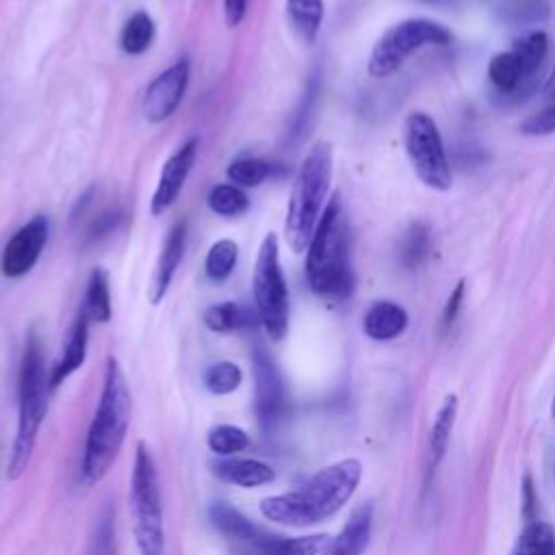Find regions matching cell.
Instances as JSON below:
<instances>
[{
    "instance_id": "6da1fadb",
    "label": "cell",
    "mask_w": 555,
    "mask_h": 555,
    "mask_svg": "<svg viewBox=\"0 0 555 555\" xmlns=\"http://www.w3.org/2000/svg\"><path fill=\"white\" fill-rule=\"evenodd\" d=\"M362 464L356 457L338 460L321 468L301 490L273 494L260 501L267 520L286 527H310L334 516L356 492Z\"/></svg>"
},
{
    "instance_id": "7a4b0ae2",
    "label": "cell",
    "mask_w": 555,
    "mask_h": 555,
    "mask_svg": "<svg viewBox=\"0 0 555 555\" xmlns=\"http://www.w3.org/2000/svg\"><path fill=\"white\" fill-rule=\"evenodd\" d=\"M132 416V395L117 358L108 356L93 418L87 429L80 475L87 486L98 483L115 464Z\"/></svg>"
},
{
    "instance_id": "3957f363",
    "label": "cell",
    "mask_w": 555,
    "mask_h": 555,
    "mask_svg": "<svg viewBox=\"0 0 555 555\" xmlns=\"http://www.w3.org/2000/svg\"><path fill=\"white\" fill-rule=\"evenodd\" d=\"M306 278L314 295L340 301L353 291L349 236L338 193L325 204L306 254Z\"/></svg>"
},
{
    "instance_id": "277c9868",
    "label": "cell",
    "mask_w": 555,
    "mask_h": 555,
    "mask_svg": "<svg viewBox=\"0 0 555 555\" xmlns=\"http://www.w3.org/2000/svg\"><path fill=\"white\" fill-rule=\"evenodd\" d=\"M50 377L46 373L43 345L37 332H30L24 345L17 377V427L7 460V479L17 481L33 457L41 423L48 412Z\"/></svg>"
},
{
    "instance_id": "5b68a950",
    "label": "cell",
    "mask_w": 555,
    "mask_h": 555,
    "mask_svg": "<svg viewBox=\"0 0 555 555\" xmlns=\"http://www.w3.org/2000/svg\"><path fill=\"white\" fill-rule=\"evenodd\" d=\"M332 180V145L317 141L306 154L288 199L284 234L293 251L308 249L314 228L325 210V197Z\"/></svg>"
},
{
    "instance_id": "8992f818",
    "label": "cell",
    "mask_w": 555,
    "mask_h": 555,
    "mask_svg": "<svg viewBox=\"0 0 555 555\" xmlns=\"http://www.w3.org/2000/svg\"><path fill=\"white\" fill-rule=\"evenodd\" d=\"M130 512L132 533L141 555L165 553V516L160 479L154 455L145 440L134 447V466L130 475Z\"/></svg>"
},
{
    "instance_id": "52a82bcc",
    "label": "cell",
    "mask_w": 555,
    "mask_h": 555,
    "mask_svg": "<svg viewBox=\"0 0 555 555\" xmlns=\"http://www.w3.org/2000/svg\"><path fill=\"white\" fill-rule=\"evenodd\" d=\"M254 299L267 336L280 343L288 332V288L280 267L278 236L273 232L262 238L256 256Z\"/></svg>"
},
{
    "instance_id": "ba28073f",
    "label": "cell",
    "mask_w": 555,
    "mask_h": 555,
    "mask_svg": "<svg viewBox=\"0 0 555 555\" xmlns=\"http://www.w3.org/2000/svg\"><path fill=\"white\" fill-rule=\"evenodd\" d=\"M451 33L431 20L412 17L390 26L373 46L369 56V74L375 78H386L395 74L405 59L425 46H447Z\"/></svg>"
},
{
    "instance_id": "9c48e42d",
    "label": "cell",
    "mask_w": 555,
    "mask_h": 555,
    "mask_svg": "<svg viewBox=\"0 0 555 555\" xmlns=\"http://www.w3.org/2000/svg\"><path fill=\"white\" fill-rule=\"evenodd\" d=\"M403 143L421 182L429 189L447 191L451 186V167L436 121L427 113H410L403 128Z\"/></svg>"
},
{
    "instance_id": "30bf717a",
    "label": "cell",
    "mask_w": 555,
    "mask_h": 555,
    "mask_svg": "<svg viewBox=\"0 0 555 555\" xmlns=\"http://www.w3.org/2000/svg\"><path fill=\"white\" fill-rule=\"evenodd\" d=\"M254 410L258 425L264 434L275 431L286 410V392L282 375L271 360V356L262 349H254Z\"/></svg>"
},
{
    "instance_id": "8fae6325",
    "label": "cell",
    "mask_w": 555,
    "mask_h": 555,
    "mask_svg": "<svg viewBox=\"0 0 555 555\" xmlns=\"http://www.w3.org/2000/svg\"><path fill=\"white\" fill-rule=\"evenodd\" d=\"M189 61L178 59L171 67L160 72L143 93V115L152 124H160L176 113L189 85Z\"/></svg>"
},
{
    "instance_id": "7c38bea8",
    "label": "cell",
    "mask_w": 555,
    "mask_h": 555,
    "mask_svg": "<svg viewBox=\"0 0 555 555\" xmlns=\"http://www.w3.org/2000/svg\"><path fill=\"white\" fill-rule=\"evenodd\" d=\"M48 241V219L43 215H35L26 221L4 245L0 269L7 278L26 275L35 262L39 260Z\"/></svg>"
},
{
    "instance_id": "4fadbf2b",
    "label": "cell",
    "mask_w": 555,
    "mask_h": 555,
    "mask_svg": "<svg viewBox=\"0 0 555 555\" xmlns=\"http://www.w3.org/2000/svg\"><path fill=\"white\" fill-rule=\"evenodd\" d=\"M197 147L199 141L197 137H191L189 141H184L163 165L160 176H158V184L154 189L152 202H150V210L154 217L163 215L165 210L171 208V204L178 199L193 165L197 158Z\"/></svg>"
},
{
    "instance_id": "5bb4252c",
    "label": "cell",
    "mask_w": 555,
    "mask_h": 555,
    "mask_svg": "<svg viewBox=\"0 0 555 555\" xmlns=\"http://www.w3.org/2000/svg\"><path fill=\"white\" fill-rule=\"evenodd\" d=\"M184 247H186V221H176L163 243L160 256L156 260L150 286H147V297L150 304H160V299L167 295L169 284L173 280V273L184 256Z\"/></svg>"
},
{
    "instance_id": "9a60e30c",
    "label": "cell",
    "mask_w": 555,
    "mask_h": 555,
    "mask_svg": "<svg viewBox=\"0 0 555 555\" xmlns=\"http://www.w3.org/2000/svg\"><path fill=\"white\" fill-rule=\"evenodd\" d=\"M327 533H314V535H299V538H284L275 533H267L258 527V531L238 546L251 548L260 555H321L330 544Z\"/></svg>"
},
{
    "instance_id": "2e32d148",
    "label": "cell",
    "mask_w": 555,
    "mask_h": 555,
    "mask_svg": "<svg viewBox=\"0 0 555 555\" xmlns=\"http://www.w3.org/2000/svg\"><path fill=\"white\" fill-rule=\"evenodd\" d=\"M87 340H89V317L80 308L78 317L74 319L69 332H67L63 356L59 358V362L54 364V369L50 373V390L59 388L72 373H76L85 364Z\"/></svg>"
},
{
    "instance_id": "e0dca14e",
    "label": "cell",
    "mask_w": 555,
    "mask_h": 555,
    "mask_svg": "<svg viewBox=\"0 0 555 555\" xmlns=\"http://www.w3.org/2000/svg\"><path fill=\"white\" fill-rule=\"evenodd\" d=\"M371 527H373V507L364 503L349 516L340 533L330 540L327 548L321 555H362L371 540Z\"/></svg>"
},
{
    "instance_id": "ac0fdd59",
    "label": "cell",
    "mask_w": 555,
    "mask_h": 555,
    "mask_svg": "<svg viewBox=\"0 0 555 555\" xmlns=\"http://www.w3.org/2000/svg\"><path fill=\"white\" fill-rule=\"evenodd\" d=\"M217 479L225 483H234L238 488H258L273 481L275 470L254 457H228L212 466Z\"/></svg>"
},
{
    "instance_id": "d6986e66",
    "label": "cell",
    "mask_w": 555,
    "mask_h": 555,
    "mask_svg": "<svg viewBox=\"0 0 555 555\" xmlns=\"http://www.w3.org/2000/svg\"><path fill=\"white\" fill-rule=\"evenodd\" d=\"M405 327L408 312L395 301H375L362 319V330L373 340H392Z\"/></svg>"
},
{
    "instance_id": "ffe728a7",
    "label": "cell",
    "mask_w": 555,
    "mask_h": 555,
    "mask_svg": "<svg viewBox=\"0 0 555 555\" xmlns=\"http://www.w3.org/2000/svg\"><path fill=\"white\" fill-rule=\"evenodd\" d=\"M210 525L228 540H234L236 544H245L258 529L241 509L232 507L225 501H215L208 509Z\"/></svg>"
},
{
    "instance_id": "44dd1931",
    "label": "cell",
    "mask_w": 555,
    "mask_h": 555,
    "mask_svg": "<svg viewBox=\"0 0 555 555\" xmlns=\"http://www.w3.org/2000/svg\"><path fill=\"white\" fill-rule=\"evenodd\" d=\"M258 321L260 319H258L256 310H251V308H247L243 304H236V301L215 304V306L206 308V312H204V325L210 332H219V334L243 330V327H251Z\"/></svg>"
},
{
    "instance_id": "7402d4cb",
    "label": "cell",
    "mask_w": 555,
    "mask_h": 555,
    "mask_svg": "<svg viewBox=\"0 0 555 555\" xmlns=\"http://www.w3.org/2000/svg\"><path fill=\"white\" fill-rule=\"evenodd\" d=\"M455 414H457V399L455 397H447L442 408L436 414V421L431 425L429 431V470H436V466L442 462L449 440H451V431L455 425Z\"/></svg>"
},
{
    "instance_id": "603a6c76",
    "label": "cell",
    "mask_w": 555,
    "mask_h": 555,
    "mask_svg": "<svg viewBox=\"0 0 555 555\" xmlns=\"http://www.w3.org/2000/svg\"><path fill=\"white\" fill-rule=\"evenodd\" d=\"M85 314L89 321L95 323H106L111 321L113 308H111V291H108V273L102 267H95L87 280V291H85V304H82Z\"/></svg>"
},
{
    "instance_id": "cb8c5ba5",
    "label": "cell",
    "mask_w": 555,
    "mask_h": 555,
    "mask_svg": "<svg viewBox=\"0 0 555 555\" xmlns=\"http://www.w3.org/2000/svg\"><path fill=\"white\" fill-rule=\"evenodd\" d=\"M509 555H555V529L542 520H529Z\"/></svg>"
},
{
    "instance_id": "d4e9b609",
    "label": "cell",
    "mask_w": 555,
    "mask_h": 555,
    "mask_svg": "<svg viewBox=\"0 0 555 555\" xmlns=\"http://www.w3.org/2000/svg\"><path fill=\"white\" fill-rule=\"evenodd\" d=\"M286 11L299 37L312 43L323 22V0H286Z\"/></svg>"
},
{
    "instance_id": "484cf974",
    "label": "cell",
    "mask_w": 555,
    "mask_h": 555,
    "mask_svg": "<svg viewBox=\"0 0 555 555\" xmlns=\"http://www.w3.org/2000/svg\"><path fill=\"white\" fill-rule=\"evenodd\" d=\"M154 20L145 11H137L130 15V20L124 24L119 43L126 54H143L152 41H154Z\"/></svg>"
},
{
    "instance_id": "4316f807",
    "label": "cell",
    "mask_w": 555,
    "mask_h": 555,
    "mask_svg": "<svg viewBox=\"0 0 555 555\" xmlns=\"http://www.w3.org/2000/svg\"><path fill=\"white\" fill-rule=\"evenodd\" d=\"M488 78L499 91H516L525 82L518 56L512 50L494 54L488 63Z\"/></svg>"
},
{
    "instance_id": "83f0119b",
    "label": "cell",
    "mask_w": 555,
    "mask_h": 555,
    "mask_svg": "<svg viewBox=\"0 0 555 555\" xmlns=\"http://www.w3.org/2000/svg\"><path fill=\"white\" fill-rule=\"evenodd\" d=\"M236 258H238V245L232 238H219L217 243L210 245L206 254V260H204L206 275L212 282L228 280L236 267Z\"/></svg>"
},
{
    "instance_id": "f1b7e54d",
    "label": "cell",
    "mask_w": 555,
    "mask_h": 555,
    "mask_svg": "<svg viewBox=\"0 0 555 555\" xmlns=\"http://www.w3.org/2000/svg\"><path fill=\"white\" fill-rule=\"evenodd\" d=\"M546 50H548V39H546V35H544L542 30H533V33L520 37V39L514 43L512 52H514V54L518 56V61H520L525 80H529V78L538 72V67L542 65V61H544V56H546Z\"/></svg>"
},
{
    "instance_id": "f546056e",
    "label": "cell",
    "mask_w": 555,
    "mask_h": 555,
    "mask_svg": "<svg viewBox=\"0 0 555 555\" xmlns=\"http://www.w3.org/2000/svg\"><path fill=\"white\" fill-rule=\"evenodd\" d=\"M271 171H273L271 163L254 156H243L228 165L225 176L236 186H258L271 176Z\"/></svg>"
},
{
    "instance_id": "4dcf8cb0",
    "label": "cell",
    "mask_w": 555,
    "mask_h": 555,
    "mask_svg": "<svg viewBox=\"0 0 555 555\" xmlns=\"http://www.w3.org/2000/svg\"><path fill=\"white\" fill-rule=\"evenodd\" d=\"M208 208L221 217H238L247 210L249 199L236 184H215L206 197Z\"/></svg>"
},
{
    "instance_id": "1f68e13d",
    "label": "cell",
    "mask_w": 555,
    "mask_h": 555,
    "mask_svg": "<svg viewBox=\"0 0 555 555\" xmlns=\"http://www.w3.org/2000/svg\"><path fill=\"white\" fill-rule=\"evenodd\" d=\"M87 555H117V535H115V507L106 503L93 525Z\"/></svg>"
},
{
    "instance_id": "d6a6232c",
    "label": "cell",
    "mask_w": 555,
    "mask_h": 555,
    "mask_svg": "<svg viewBox=\"0 0 555 555\" xmlns=\"http://www.w3.org/2000/svg\"><path fill=\"white\" fill-rule=\"evenodd\" d=\"M241 382L243 371L230 360L215 362L204 371V386L210 395H230L241 386Z\"/></svg>"
},
{
    "instance_id": "836d02e7",
    "label": "cell",
    "mask_w": 555,
    "mask_h": 555,
    "mask_svg": "<svg viewBox=\"0 0 555 555\" xmlns=\"http://www.w3.org/2000/svg\"><path fill=\"white\" fill-rule=\"evenodd\" d=\"M208 449L217 455H223V457H232L236 455L238 451L247 449L249 444V436L241 429V427H234V425H217L208 431Z\"/></svg>"
},
{
    "instance_id": "e575fe53",
    "label": "cell",
    "mask_w": 555,
    "mask_h": 555,
    "mask_svg": "<svg viewBox=\"0 0 555 555\" xmlns=\"http://www.w3.org/2000/svg\"><path fill=\"white\" fill-rule=\"evenodd\" d=\"M427 228L423 223H414L403 241V262L408 267H416L421 264V260L427 256V249H429V236H427Z\"/></svg>"
},
{
    "instance_id": "d590c367",
    "label": "cell",
    "mask_w": 555,
    "mask_h": 555,
    "mask_svg": "<svg viewBox=\"0 0 555 555\" xmlns=\"http://www.w3.org/2000/svg\"><path fill=\"white\" fill-rule=\"evenodd\" d=\"M520 132L531 134V137H542V134L555 132V102L548 104L546 108H542L540 113H533L531 117H527L520 124Z\"/></svg>"
},
{
    "instance_id": "8d00e7d4",
    "label": "cell",
    "mask_w": 555,
    "mask_h": 555,
    "mask_svg": "<svg viewBox=\"0 0 555 555\" xmlns=\"http://www.w3.org/2000/svg\"><path fill=\"white\" fill-rule=\"evenodd\" d=\"M119 212L117 210H108V212H102L100 217L93 219V223L89 225V232H87V238L89 241H98L106 234H111L115 230V225L119 223Z\"/></svg>"
},
{
    "instance_id": "74e56055",
    "label": "cell",
    "mask_w": 555,
    "mask_h": 555,
    "mask_svg": "<svg viewBox=\"0 0 555 555\" xmlns=\"http://www.w3.org/2000/svg\"><path fill=\"white\" fill-rule=\"evenodd\" d=\"M247 11V0H223V13H225V24L230 28L238 26L245 17Z\"/></svg>"
},
{
    "instance_id": "f35d334b",
    "label": "cell",
    "mask_w": 555,
    "mask_h": 555,
    "mask_svg": "<svg viewBox=\"0 0 555 555\" xmlns=\"http://www.w3.org/2000/svg\"><path fill=\"white\" fill-rule=\"evenodd\" d=\"M462 295H464V282H460V284L453 288V293H451V297H449V301H447V306H444V312H442V323H444V325H451V323H453V319H455V314H457V308H460V304H462Z\"/></svg>"
},
{
    "instance_id": "ab89813d",
    "label": "cell",
    "mask_w": 555,
    "mask_h": 555,
    "mask_svg": "<svg viewBox=\"0 0 555 555\" xmlns=\"http://www.w3.org/2000/svg\"><path fill=\"white\" fill-rule=\"evenodd\" d=\"M544 95H546V98H555V65H553V69H551V74H548V78H546Z\"/></svg>"
},
{
    "instance_id": "60d3db41",
    "label": "cell",
    "mask_w": 555,
    "mask_h": 555,
    "mask_svg": "<svg viewBox=\"0 0 555 555\" xmlns=\"http://www.w3.org/2000/svg\"><path fill=\"white\" fill-rule=\"evenodd\" d=\"M548 460H551V464H548V468H551V477H553V483H555V449L551 451Z\"/></svg>"
},
{
    "instance_id": "b9f144b4",
    "label": "cell",
    "mask_w": 555,
    "mask_h": 555,
    "mask_svg": "<svg viewBox=\"0 0 555 555\" xmlns=\"http://www.w3.org/2000/svg\"><path fill=\"white\" fill-rule=\"evenodd\" d=\"M238 555H260V553H256L251 548H245V546H238Z\"/></svg>"
},
{
    "instance_id": "7bdbcfd3",
    "label": "cell",
    "mask_w": 555,
    "mask_h": 555,
    "mask_svg": "<svg viewBox=\"0 0 555 555\" xmlns=\"http://www.w3.org/2000/svg\"><path fill=\"white\" fill-rule=\"evenodd\" d=\"M553 416H555V397H553Z\"/></svg>"
}]
</instances>
